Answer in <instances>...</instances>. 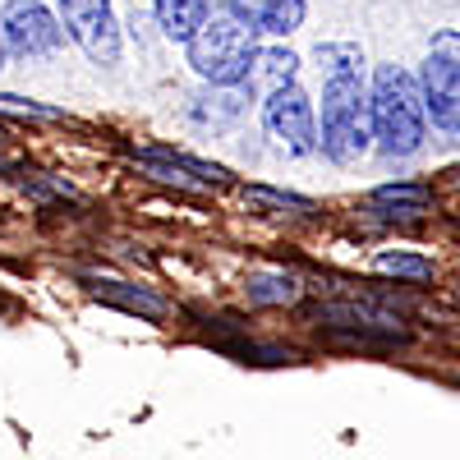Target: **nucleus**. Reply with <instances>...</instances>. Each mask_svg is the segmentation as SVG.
<instances>
[{"instance_id":"nucleus-6","label":"nucleus","mask_w":460,"mask_h":460,"mask_svg":"<svg viewBox=\"0 0 460 460\" xmlns=\"http://www.w3.org/2000/svg\"><path fill=\"white\" fill-rule=\"evenodd\" d=\"M0 32H5V47L14 56H28V60L56 56L65 47V28L42 0H10L5 14H0Z\"/></svg>"},{"instance_id":"nucleus-18","label":"nucleus","mask_w":460,"mask_h":460,"mask_svg":"<svg viewBox=\"0 0 460 460\" xmlns=\"http://www.w3.org/2000/svg\"><path fill=\"white\" fill-rule=\"evenodd\" d=\"M433 56H447V60L460 65V32H451V28L438 32V37H433Z\"/></svg>"},{"instance_id":"nucleus-3","label":"nucleus","mask_w":460,"mask_h":460,"mask_svg":"<svg viewBox=\"0 0 460 460\" xmlns=\"http://www.w3.org/2000/svg\"><path fill=\"white\" fill-rule=\"evenodd\" d=\"M368 115H373V138L387 157H410L424 143V93L401 65H377L373 79V97H368Z\"/></svg>"},{"instance_id":"nucleus-17","label":"nucleus","mask_w":460,"mask_h":460,"mask_svg":"<svg viewBox=\"0 0 460 460\" xmlns=\"http://www.w3.org/2000/svg\"><path fill=\"white\" fill-rule=\"evenodd\" d=\"M249 199H253V203H262V208L299 212V217H309V212H314V203H309V199H299V194H281V189H262V184H253V189H249Z\"/></svg>"},{"instance_id":"nucleus-9","label":"nucleus","mask_w":460,"mask_h":460,"mask_svg":"<svg viewBox=\"0 0 460 460\" xmlns=\"http://www.w3.org/2000/svg\"><path fill=\"white\" fill-rule=\"evenodd\" d=\"M152 10H157V23L171 42H189L208 14V0H152Z\"/></svg>"},{"instance_id":"nucleus-10","label":"nucleus","mask_w":460,"mask_h":460,"mask_svg":"<svg viewBox=\"0 0 460 460\" xmlns=\"http://www.w3.org/2000/svg\"><path fill=\"white\" fill-rule=\"evenodd\" d=\"M97 299L115 304V309H125V314H143V318H162L166 314L162 295H152L143 286H129V281H97Z\"/></svg>"},{"instance_id":"nucleus-11","label":"nucleus","mask_w":460,"mask_h":460,"mask_svg":"<svg viewBox=\"0 0 460 460\" xmlns=\"http://www.w3.org/2000/svg\"><path fill=\"white\" fill-rule=\"evenodd\" d=\"M429 203H433V194L424 184H382V189H373V208H392L387 217H396V221L424 217Z\"/></svg>"},{"instance_id":"nucleus-5","label":"nucleus","mask_w":460,"mask_h":460,"mask_svg":"<svg viewBox=\"0 0 460 460\" xmlns=\"http://www.w3.org/2000/svg\"><path fill=\"white\" fill-rule=\"evenodd\" d=\"M262 125H267V134H272L286 152H295V157L318 152V115H314V102L304 97L295 84H281V88L267 93Z\"/></svg>"},{"instance_id":"nucleus-15","label":"nucleus","mask_w":460,"mask_h":460,"mask_svg":"<svg viewBox=\"0 0 460 460\" xmlns=\"http://www.w3.org/2000/svg\"><path fill=\"white\" fill-rule=\"evenodd\" d=\"M373 267L387 277H405V281H433V262L419 253H377Z\"/></svg>"},{"instance_id":"nucleus-19","label":"nucleus","mask_w":460,"mask_h":460,"mask_svg":"<svg viewBox=\"0 0 460 460\" xmlns=\"http://www.w3.org/2000/svg\"><path fill=\"white\" fill-rule=\"evenodd\" d=\"M5 56H10V47H5V32H0V69H5Z\"/></svg>"},{"instance_id":"nucleus-13","label":"nucleus","mask_w":460,"mask_h":460,"mask_svg":"<svg viewBox=\"0 0 460 460\" xmlns=\"http://www.w3.org/2000/svg\"><path fill=\"white\" fill-rule=\"evenodd\" d=\"M295 56L290 51H258L253 56V65H249V88H267V93H272V88H281V84H290L295 79Z\"/></svg>"},{"instance_id":"nucleus-14","label":"nucleus","mask_w":460,"mask_h":460,"mask_svg":"<svg viewBox=\"0 0 460 460\" xmlns=\"http://www.w3.org/2000/svg\"><path fill=\"white\" fill-rule=\"evenodd\" d=\"M244 111V97H240V84H217V97H203V102H194V120L199 125H230L235 115Z\"/></svg>"},{"instance_id":"nucleus-4","label":"nucleus","mask_w":460,"mask_h":460,"mask_svg":"<svg viewBox=\"0 0 460 460\" xmlns=\"http://www.w3.org/2000/svg\"><path fill=\"white\" fill-rule=\"evenodd\" d=\"M60 23L93 65H120V19L111 0H60Z\"/></svg>"},{"instance_id":"nucleus-7","label":"nucleus","mask_w":460,"mask_h":460,"mask_svg":"<svg viewBox=\"0 0 460 460\" xmlns=\"http://www.w3.org/2000/svg\"><path fill=\"white\" fill-rule=\"evenodd\" d=\"M419 93H424V111L433 115V125L460 134V65L447 56H429Z\"/></svg>"},{"instance_id":"nucleus-8","label":"nucleus","mask_w":460,"mask_h":460,"mask_svg":"<svg viewBox=\"0 0 460 460\" xmlns=\"http://www.w3.org/2000/svg\"><path fill=\"white\" fill-rule=\"evenodd\" d=\"M235 5H240V14H249V23L258 32L286 37L304 23V0H235Z\"/></svg>"},{"instance_id":"nucleus-16","label":"nucleus","mask_w":460,"mask_h":460,"mask_svg":"<svg viewBox=\"0 0 460 460\" xmlns=\"http://www.w3.org/2000/svg\"><path fill=\"white\" fill-rule=\"evenodd\" d=\"M0 115H19V120H65V111L42 106V102H23L14 93H0Z\"/></svg>"},{"instance_id":"nucleus-12","label":"nucleus","mask_w":460,"mask_h":460,"mask_svg":"<svg viewBox=\"0 0 460 460\" xmlns=\"http://www.w3.org/2000/svg\"><path fill=\"white\" fill-rule=\"evenodd\" d=\"M299 295H304V281L295 272H253L249 277V299L267 304V309H277V304H295Z\"/></svg>"},{"instance_id":"nucleus-2","label":"nucleus","mask_w":460,"mask_h":460,"mask_svg":"<svg viewBox=\"0 0 460 460\" xmlns=\"http://www.w3.org/2000/svg\"><path fill=\"white\" fill-rule=\"evenodd\" d=\"M189 65H194L199 79H208L212 88L221 84H244L249 65L258 56V28L249 23V14H240V5H217L203 14V23L189 37Z\"/></svg>"},{"instance_id":"nucleus-1","label":"nucleus","mask_w":460,"mask_h":460,"mask_svg":"<svg viewBox=\"0 0 460 460\" xmlns=\"http://www.w3.org/2000/svg\"><path fill=\"white\" fill-rule=\"evenodd\" d=\"M318 65L327 74L323 84V129L318 147L332 162L350 166L373 147V115H368V93H364V56L350 42H323Z\"/></svg>"}]
</instances>
